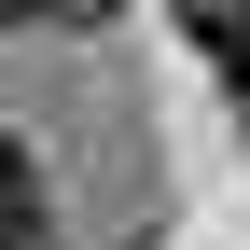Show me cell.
Here are the masks:
<instances>
[{
  "label": "cell",
  "mask_w": 250,
  "mask_h": 250,
  "mask_svg": "<svg viewBox=\"0 0 250 250\" xmlns=\"http://www.w3.org/2000/svg\"><path fill=\"white\" fill-rule=\"evenodd\" d=\"M181 42L208 56V83L250 111V0H181Z\"/></svg>",
  "instance_id": "1"
},
{
  "label": "cell",
  "mask_w": 250,
  "mask_h": 250,
  "mask_svg": "<svg viewBox=\"0 0 250 250\" xmlns=\"http://www.w3.org/2000/svg\"><path fill=\"white\" fill-rule=\"evenodd\" d=\"M14 250H56V223H42V236H14Z\"/></svg>",
  "instance_id": "4"
},
{
  "label": "cell",
  "mask_w": 250,
  "mask_h": 250,
  "mask_svg": "<svg viewBox=\"0 0 250 250\" xmlns=\"http://www.w3.org/2000/svg\"><path fill=\"white\" fill-rule=\"evenodd\" d=\"M14 236H42V153L0 125V250H14Z\"/></svg>",
  "instance_id": "2"
},
{
  "label": "cell",
  "mask_w": 250,
  "mask_h": 250,
  "mask_svg": "<svg viewBox=\"0 0 250 250\" xmlns=\"http://www.w3.org/2000/svg\"><path fill=\"white\" fill-rule=\"evenodd\" d=\"M28 14H70V0H0V28H28Z\"/></svg>",
  "instance_id": "3"
}]
</instances>
